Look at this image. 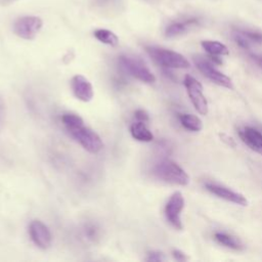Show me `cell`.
<instances>
[{"instance_id": "obj_1", "label": "cell", "mask_w": 262, "mask_h": 262, "mask_svg": "<svg viewBox=\"0 0 262 262\" xmlns=\"http://www.w3.org/2000/svg\"><path fill=\"white\" fill-rule=\"evenodd\" d=\"M154 175L166 183L175 185H187L189 176L187 173L174 161L165 159L159 162L152 169Z\"/></svg>"}, {"instance_id": "obj_2", "label": "cell", "mask_w": 262, "mask_h": 262, "mask_svg": "<svg viewBox=\"0 0 262 262\" xmlns=\"http://www.w3.org/2000/svg\"><path fill=\"white\" fill-rule=\"evenodd\" d=\"M150 58L159 66L166 69H188L189 61L180 53L155 46L145 48Z\"/></svg>"}, {"instance_id": "obj_3", "label": "cell", "mask_w": 262, "mask_h": 262, "mask_svg": "<svg viewBox=\"0 0 262 262\" xmlns=\"http://www.w3.org/2000/svg\"><path fill=\"white\" fill-rule=\"evenodd\" d=\"M118 62L124 72L143 83L151 84L156 81L155 75L139 58L129 55H121L118 58Z\"/></svg>"}, {"instance_id": "obj_4", "label": "cell", "mask_w": 262, "mask_h": 262, "mask_svg": "<svg viewBox=\"0 0 262 262\" xmlns=\"http://www.w3.org/2000/svg\"><path fill=\"white\" fill-rule=\"evenodd\" d=\"M71 136L79 142L83 148L91 154H97L101 150L103 143L96 132L91 130L88 127H85L84 124L78 125L76 127L68 129Z\"/></svg>"}, {"instance_id": "obj_5", "label": "cell", "mask_w": 262, "mask_h": 262, "mask_svg": "<svg viewBox=\"0 0 262 262\" xmlns=\"http://www.w3.org/2000/svg\"><path fill=\"white\" fill-rule=\"evenodd\" d=\"M193 61L195 67L199 69V71L205 77H207L211 82L227 89H233V84L231 79L225 74L218 71L214 67V63H212V61L202 56H194Z\"/></svg>"}, {"instance_id": "obj_6", "label": "cell", "mask_w": 262, "mask_h": 262, "mask_svg": "<svg viewBox=\"0 0 262 262\" xmlns=\"http://www.w3.org/2000/svg\"><path fill=\"white\" fill-rule=\"evenodd\" d=\"M184 85L189 99L196 112L203 116H206L209 112V105L207 98L204 95L203 85L190 75H186L184 77Z\"/></svg>"}, {"instance_id": "obj_7", "label": "cell", "mask_w": 262, "mask_h": 262, "mask_svg": "<svg viewBox=\"0 0 262 262\" xmlns=\"http://www.w3.org/2000/svg\"><path fill=\"white\" fill-rule=\"evenodd\" d=\"M184 208V199L180 191H175L168 200L165 206V216L167 221L177 230L183 228L181 221V212Z\"/></svg>"}, {"instance_id": "obj_8", "label": "cell", "mask_w": 262, "mask_h": 262, "mask_svg": "<svg viewBox=\"0 0 262 262\" xmlns=\"http://www.w3.org/2000/svg\"><path fill=\"white\" fill-rule=\"evenodd\" d=\"M41 27V18L37 16H24L15 21L13 31L18 37L26 40H31L36 37Z\"/></svg>"}, {"instance_id": "obj_9", "label": "cell", "mask_w": 262, "mask_h": 262, "mask_svg": "<svg viewBox=\"0 0 262 262\" xmlns=\"http://www.w3.org/2000/svg\"><path fill=\"white\" fill-rule=\"evenodd\" d=\"M29 233L33 243L40 249L46 250L51 246L52 235L47 227L40 220H33L29 226Z\"/></svg>"}, {"instance_id": "obj_10", "label": "cell", "mask_w": 262, "mask_h": 262, "mask_svg": "<svg viewBox=\"0 0 262 262\" xmlns=\"http://www.w3.org/2000/svg\"><path fill=\"white\" fill-rule=\"evenodd\" d=\"M205 187L207 190H209L211 193L215 194L216 196L223 199L227 202H231L233 204H237L241 206H248L249 202L246 199V196L239 192L233 191L228 187H225L223 185L217 184V183H212V182H207L205 184Z\"/></svg>"}, {"instance_id": "obj_11", "label": "cell", "mask_w": 262, "mask_h": 262, "mask_svg": "<svg viewBox=\"0 0 262 262\" xmlns=\"http://www.w3.org/2000/svg\"><path fill=\"white\" fill-rule=\"evenodd\" d=\"M71 88L76 98L81 101L88 102L93 98V87L88 79H86L82 75H76L72 78Z\"/></svg>"}, {"instance_id": "obj_12", "label": "cell", "mask_w": 262, "mask_h": 262, "mask_svg": "<svg viewBox=\"0 0 262 262\" xmlns=\"http://www.w3.org/2000/svg\"><path fill=\"white\" fill-rule=\"evenodd\" d=\"M242 141L251 149L262 155V133L252 127H244L238 130Z\"/></svg>"}, {"instance_id": "obj_13", "label": "cell", "mask_w": 262, "mask_h": 262, "mask_svg": "<svg viewBox=\"0 0 262 262\" xmlns=\"http://www.w3.org/2000/svg\"><path fill=\"white\" fill-rule=\"evenodd\" d=\"M130 132L132 137L138 141L149 142L154 139L152 133L145 126L144 122H141V121L134 122L130 127Z\"/></svg>"}, {"instance_id": "obj_14", "label": "cell", "mask_w": 262, "mask_h": 262, "mask_svg": "<svg viewBox=\"0 0 262 262\" xmlns=\"http://www.w3.org/2000/svg\"><path fill=\"white\" fill-rule=\"evenodd\" d=\"M195 24H198V19H195V18L187 19V20H184V21L173 23V24H171L167 27V29L165 31V35L168 38H172V37L182 35L186 31H188L191 26H193Z\"/></svg>"}, {"instance_id": "obj_15", "label": "cell", "mask_w": 262, "mask_h": 262, "mask_svg": "<svg viewBox=\"0 0 262 262\" xmlns=\"http://www.w3.org/2000/svg\"><path fill=\"white\" fill-rule=\"evenodd\" d=\"M202 47L205 49L206 52H208L210 55L214 56H223L228 55L229 50L223 43L219 41H211V40H205L201 42Z\"/></svg>"}, {"instance_id": "obj_16", "label": "cell", "mask_w": 262, "mask_h": 262, "mask_svg": "<svg viewBox=\"0 0 262 262\" xmlns=\"http://www.w3.org/2000/svg\"><path fill=\"white\" fill-rule=\"evenodd\" d=\"M179 121L181 123V125L192 132H199L203 129V122L202 120L195 116V115H191V114H180L179 115Z\"/></svg>"}, {"instance_id": "obj_17", "label": "cell", "mask_w": 262, "mask_h": 262, "mask_svg": "<svg viewBox=\"0 0 262 262\" xmlns=\"http://www.w3.org/2000/svg\"><path fill=\"white\" fill-rule=\"evenodd\" d=\"M214 238L219 244H221L224 247H227L229 249H232V250H243L244 249V246L241 243V241L237 237L232 236L230 234H227L224 232H216L214 234Z\"/></svg>"}, {"instance_id": "obj_18", "label": "cell", "mask_w": 262, "mask_h": 262, "mask_svg": "<svg viewBox=\"0 0 262 262\" xmlns=\"http://www.w3.org/2000/svg\"><path fill=\"white\" fill-rule=\"evenodd\" d=\"M94 36L98 41H100L104 44L111 45V46H116L119 43L118 37L113 32H111L108 30H105V29L96 30L94 32Z\"/></svg>"}, {"instance_id": "obj_19", "label": "cell", "mask_w": 262, "mask_h": 262, "mask_svg": "<svg viewBox=\"0 0 262 262\" xmlns=\"http://www.w3.org/2000/svg\"><path fill=\"white\" fill-rule=\"evenodd\" d=\"M61 121H62L63 125L66 126L67 130L70 129V128L76 127V126H78V125L84 124L83 119H82L80 116L75 115V114H64V115L61 117Z\"/></svg>"}, {"instance_id": "obj_20", "label": "cell", "mask_w": 262, "mask_h": 262, "mask_svg": "<svg viewBox=\"0 0 262 262\" xmlns=\"http://www.w3.org/2000/svg\"><path fill=\"white\" fill-rule=\"evenodd\" d=\"M233 40L243 49H247L248 50L251 47V41L242 32L233 33Z\"/></svg>"}, {"instance_id": "obj_21", "label": "cell", "mask_w": 262, "mask_h": 262, "mask_svg": "<svg viewBox=\"0 0 262 262\" xmlns=\"http://www.w3.org/2000/svg\"><path fill=\"white\" fill-rule=\"evenodd\" d=\"M146 261H152V262H160L165 260V256L162 252L159 251H151L147 254V257L145 259Z\"/></svg>"}, {"instance_id": "obj_22", "label": "cell", "mask_w": 262, "mask_h": 262, "mask_svg": "<svg viewBox=\"0 0 262 262\" xmlns=\"http://www.w3.org/2000/svg\"><path fill=\"white\" fill-rule=\"evenodd\" d=\"M251 42L254 43H262V34L256 33V32H249V31H243L242 32Z\"/></svg>"}, {"instance_id": "obj_23", "label": "cell", "mask_w": 262, "mask_h": 262, "mask_svg": "<svg viewBox=\"0 0 262 262\" xmlns=\"http://www.w3.org/2000/svg\"><path fill=\"white\" fill-rule=\"evenodd\" d=\"M134 115H135V118L137 119V121L146 122V121H148V119H149L147 113H146L145 111H143V110H137V111L134 113Z\"/></svg>"}, {"instance_id": "obj_24", "label": "cell", "mask_w": 262, "mask_h": 262, "mask_svg": "<svg viewBox=\"0 0 262 262\" xmlns=\"http://www.w3.org/2000/svg\"><path fill=\"white\" fill-rule=\"evenodd\" d=\"M85 234H87L89 239H94L97 236V230L93 225H90V226L86 227Z\"/></svg>"}, {"instance_id": "obj_25", "label": "cell", "mask_w": 262, "mask_h": 262, "mask_svg": "<svg viewBox=\"0 0 262 262\" xmlns=\"http://www.w3.org/2000/svg\"><path fill=\"white\" fill-rule=\"evenodd\" d=\"M249 56H250V58L262 70V54L251 52V53L249 54Z\"/></svg>"}, {"instance_id": "obj_26", "label": "cell", "mask_w": 262, "mask_h": 262, "mask_svg": "<svg viewBox=\"0 0 262 262\" xmlns=\"http://www.w3.org/2000/svg\"><path fill=\"white\" fill-rule=\"evenodd\" d=\"M172 254H173V257L177 261H186V260H188V257L183 252H181L179 250H173Z\"/></svg>"}, {"instance_id": "obj_27", "label": "cell", "mask_w": 262, "mask_h": 262, "mask_svg": "<svg viewBox=\"0 0 262 262\" xmlns=\"http://www.w3.org/2000/svg\"><path fill=\"white\" fill-rule=\"evenodd\" d=\"M220 135V137H221V140L222 141H224L226 144H228L229 146H232V147H234L235 145H236V143H235V141H234V139L232 138V137H230V136H228V135H226V134H219Z\"/></svg>"}]
</instances>
